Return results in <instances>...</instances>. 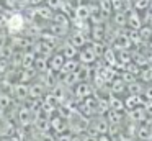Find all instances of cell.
I'll use <instances>...</instances> for the list:
<instances>
[{"label":"cell","instance_id":"cell-1","mask_svg":"<svg viewBox=\"0 0 152 141\" xmlns=\"http://www.w3.org/2000/svg\"><path fill=\"white\" fill-rule=\"evenodd\" d=\"M5 26H7V30L10 33L18 35V33H21L25 30V26H26V18H25L23 13L13 12V15H12L10 18H8V21L5 23Z\"/></svg>","mask_w":152,"mask_h":141},{"label":"cell","instance_id":"cell-2","mask_svg":"<svg viewBox=\"0 0 152 141\" xmlns=\"http://www.w3.org/2000/svg\"><path fill=\"white\" fill-rule=\"evenodd\" d=\"M93 92H95V89H93V85L90 82H79L74 87V95H75L77 102H83L85 98L92 97Z\"/></svg>","mask_w":152,"mask_h":141},{"label":"cell","instance_id":"cell-3","mask_svg":"<svg viewBox=\"0 0 152 141\" xmlns=\"http://www.w3.org/2000/svg\"><path fill=\"white\" fill-rule=\"evenodd\" d=\"M96 59H98V56L93 52V49L90 46H85L83 49L79 51V62L82 66H93Z\"/></svg>","mask_w":152,"mask_h":141},{"label":"cell","instance_id":"cell-4","mask_svg":"<svg viewBox=\"0 0 152 141\" xmlns=\"http://www.w3.org/2000/svg\"><path fill=\"white\" fill-rule=\"evenodd\" d=\"M90 126L102 136V134H108L110 131V123L106 120V117H93L90 120Z\"/></svg>","mask_w":152,"mask_h":141},{"label":"cell","instance_id":"cell-5","mask_svg":"<svg viewBox=\"0 0 152 141\" xmlns=\"http://www.w3.org/2000/svg\"><path fill=\"white\" fill-rule=\"evenodd\" d=\"M49 121H51V130H53L56 134L69 133V121L64 120V118H61L59 115H54Z\"/></svg>","mask_w":152,"mask_h":141},{"label":"cell","instance_id":"cell-6","mask_svg":"<svg viewBox=\"0 0 152 141\" xmlns=\"http://www.w3.org/2000/svg\"><path fill=\"white\" fill-rule=\"evenodd\" d=\"M12 94L17 100L20 102H26L28 97H30V84H21V82H17L15 85H12Z\"/></svg>","mask_w":152,"mask_h":141},{"label":"cell","instance_id":"cell-7","mask_svg":"<svg viewBox=\"0 0 152 141\" xmlns=\"http://www.w3.org/2000/svg\"><path fill=\"white\" fill-rule=\"evenodd\" d=\"M66 61H67V59L62 56V52H54V54L51 56L49 59H48V62H49V71H53V72H61V69L64 67Z\"/></svg>","mask_w":152,"mask_h":141},{"label":"cell","instance_id":"cell-8","mask_svg":"<svg viewBox=\"0 0 152 141\" xmlns=\"http://www.w3.org/2000/svg\"><path fill=\"white\" fill-rule=\"evenodd\" d=\"M145 103L144 95H128L124 98V108L126 110H134V108H139Z\"/></svg>","mask_w":152,"mask_h":141},{"label":"cell","instance_id":"cell-9","mask_svg":"<svg viewBox=\"0 0 152 141\" xmlns=\"http://www.w3.org/2000/svg\"><path fill=\"white\" fill-rule=\"evenodd\" d=\"M142 23H144V20L141 18V15H139V12H136V10H131V12L128 13V26L131 30H141L142 26Z\"/></svg>","mask_w":152,"mask_h":141},{"label":"cell","instance_id":"cell-10","mask_svg":"<svg viewBox=\"0 0 152 141\" xmlns=\"http://www.w3.org/2000/svg\"><path fill=\"white\" fill-rule=\"evenodd\" d=\"M145 118H147V115H145L144 108L139 107V108H134V110H128V120L131 121V123H144Z\"/></svg>","mask_w":152,"mask_h":141},{"label":"cell","instance_id":"cell-11","mask_svg":"<svg viewBox=\"0 0 152 141\" xmlns=\"http://www.w3.org/2000/svg\"><path fill=\"white\" fill-rule=\"evenodd\" d=\"M44 95H46V89H44L43 84H39V82H33V84H30V97L28 98L43 100Z\"/></svg>","mask_w":152,"mask_h":141},{"label":"cell","instance_id":"cell-12","mask_svg":"<svg viewBox=\"0 0 152 141\" xmlns=\"http://www.w3.org/2000/svg\"><path fill=\"white\" fill-rule=\"evenodd\" d=\"M69 43L72 46H75L77 49H83L85 48V44H87V38H85V35H83L82 31H74L72 35H70V38H69Z\"/></svg>","mask_w":152,"mask_h":141},{"label":"cell","instance_id":"cell-13","mask_svg":"<svg viewBox=\"0 0 152 141\" xmlns=\"http://www.w3.org/2000/svg\"><path fill=\"white\" fill-rule=\"evenodd\" d=\"M18 120H20L21 126L26 128V126H30V125L33 123L34 117H33V113H31L26 107H20V110H18Z\"/></svg>","mask_w":152,"mask_h":141},{"label":"cell","instance_id":"cell-14","mask_svg":"<svg viewBox=\"0 0 152 141\" xmlns=\"http://www.w3.org/2000/svg\"><path fill=\"white\" fill-rule=\"evenodd\" d=\"M90 7L88 5H83V3H80V5L75 7V12H74V18L79 20V21H87V20L90 18Z\"/></svg>","mask_w":152,"mask_h":141},{"label":"cell","instance_id":"cell-15","mask_svg":"<svg viewBox=\"0 0 152 141\" xmlns=\"http://www.w3.org/2000/svg\"><path fill=\"white\" fill-rule=\"evenodd\" d=\"M34 59H36V54H34L31 49L21 52V69H31L34 66Z\"/></svg>","mask_w":152,"mask_h":141},{"label":"cell","instance_id":"cell-16","mask_svg":"<svg viewBox=\"0 0 152 141\" xmlns=\"http://www.w3.org/2000/svg\"><path fill=\"white\" fill-rule=\"evenodd\" d=\"M90 35H92L93 41H103L106 38V30L103 25H92L90 26Z\"/></svg>","mask_w":152,"mask_h":141},{"label":"cell","instance_id":"cell-17","mask_svg":"<svg viewBox=\"0 0 152 141\" xmlns=\"http://www.w3.org/2000/svg\"><path fill=\"white\" fill-rule=\"evenodd\" d=\"M108 102H110V110L119 111V113H123V110H126L124 100L121 97H118V95H108Z\"/></svg>","mask_w":152,"mask_h":141},{"label":"cell","instance_id":"cell-18","mask_svg":"<svg viewBox=\"0 0 152 141\" xmlns=\"http://www.w3.org/2000/svg\"><path fill=\"white\" fill-rule=\"evenodd\" d=\"M108 85H110V95H118L119 97V95L126 90V84L121 80V77H116L115 80Z\"/></svg>","mask_w":152,"mask_h":141},{"label":"cell","instance_id":"cell-19","mask_svg":"<svg viewBox=\"0 0 152 141\" xmlns=\"http://www.w3.org/2000/svg\"><path fill=\"white\" fill-rule=\"evenodd\" d=\"M102 59L105 61L106 66L115 67V66L118 64V52H116L113 48H106V51H105V54L102 56Z\"/></svg>","mask_w":152,"mask_h":141},{"label":"cell","instance_id":"cell-20","mask_svg":"<svg viewBox=\"0 0 152 141\" xmlns=\"http://www.w3.org/2000/svg\"><path fill=\"white\" fill-rule=\"evenodd\" d=\"M80 67V62L77 61V59H69V61H66V64H64V67L61 69L59 74L62 75H67V74H72V72H77Z\"/></svg>","mask_w":152,"mask_h":141},{"label":"cell","instance_id":"cell-21","mask_svg":"<svg viewBox=\"0 0 152 141\" xmlns=\"http://www.w3.org/2000/svg\"><path fill=\"white\" fill-rule=\"evenodd\" d=\"M33 67L36 69L38 74H46V72L49 71V62H48V58H44V56H36Z\"/></svg>","mask_w":152,"mask_h":141},{"label":"cell","instance_id":"cell-22","mask_svg":"<svg viewBox=\"0 0 152 141\" xmlns=\"http://www.w3.org/2000/svg\"><path fill=\"white\" fill-rule=\"evenodd\" d=\"M61 52H62V56L67 59V61H69V59H77L79 58V49H77L75 46H72L70 43H64L62 51Z\"/></svg>","mask_w":152,"mask_h":141},{"label":"cell","instance_id":"cell-23","mask_svg":"<svg viewBox=\"0 0 152 141\" xmlns=\"http://www.w3.org/2000/svg\"><path fill=\"white\" fill-rule=\"evenodd\" d=\"M108 111H110L108 97H98V103H96V117H106Z\"/></svg>","mask_w":152,"mask_h":141},{"label":"cell","instance_id":"cell-24","mask_svg":"<svg viewBox=\"0 0 152 141\" xmlns=\"http://www.w3.org/2000/svg\"><path fill=\"white\" fill-rule=\"evenodd\" d=\"M144 89H145V85L142 84L139 79L136 82H132V84L126 85V92H128L129 95H144Z\"/></svg>","mask_w":152,"mask_h":141},{"label":"cell","instance_id":"cell-25","mask_svg":"<svg viewBox=\"0 0 152 141\" xmlns=\"http://www.w3.org/2000/svg\"><path fill=\"white\" fill-rule=\"evenodd\" d=\"M34 8H36L38 18H41V20H53L54 18V12L48 5H39V7H34Z\"/></svg>","mask_w":152,"mask_h":141},{"label":"cell","instance_id":"cell-26","mask_svg":"<svg viewBox=\"0 0 152 141\" xmlns=\"http://www.w3.org/2000/svg\"><path fill=\"white\" fill-rule=\"evenodd\" d=\"M36 69L31 67V69H23V71L20 72V79H18V82H21V84H30L31 80H33L34 77H36Z\"/></svg>","mask_w":152,"mask_h":141},{"label":"cell","instance_id":"cell-27","mask_svg":"<svg viewBox=\"0 0 152 141\" xmlns=\"http://www.w3.org/2000/svg\"><path fill=\"white\" fill-rule=\"evenodd\" d=\"M53 23L61 25V26H67V28H69V25H70L69 15H67V13H62V12H56L54 13V18H53Z\"/></svg>","mask_w":152,"mask_h":141},{"label":"cell","instance_id":"cell-28","mask_svg":"<svg viewBox=\"0 0 152 141\" xmlns=\"http://www.w3.org/2000/svg\"><path fill=\"white\" fill-rule=\"evenodd\" d=\"M113 23H115L118 28H123L124 25H128V13H126V12L113 13Z\"/></svg>","mask_w":152,"mask_h":141},{"label":"cell","instance_id":"cell-29","mask_svg":"<svg viewBox=\"0 0 152 141\" xmlns=\"http://www.w3.org/2000/svg\"><path fill=\"white\" fill-rule=\"evenodd\" d=\"M137 79L142 82V84H152V67L151 66L141 69V74H139Z\"/></svg>","mask_w":152,"mask_h":141},{"label":"cell","instance_id":"cell-30","mask_svg":"<svg viewBox=\"0 0 152 141\" xmlns=\"http://www.w3.org/2000/svg\"><path fill=\"white\" fill-rule=\"evenodd\" d=\"M49 30H51V35H54L56 38L67 35V31H69V28H67V26H61V25H56V23H53V25L49 26Z\"/></svg>","mask_w":152,"mask_h":141},{"label":"cell","instance_id":"cell-31","mask_svg":"<svg viewBox=\"0 0 152 141\" xmlns=\"http://www.w3.org/2000/svg\"><path fill=\"white\" fill-rule=\"evenodd\" d=\"M90 48L93 49V52H95V54L98 56V58H102V56L105 54V51H106V48H108V46H106L103 41H93Z\"/></svg>","mask_w":152,"mask_h":141},{"label":"cell","instance_id":"cell-32","mask_svg":"<svg viewBox=\"0 0 152 141\" xmlns=\"http://www.w3.org/2000/svg\"><path fill=\"white\" fill-rule=\"evenodd\" d=\"M139 35H141V38H142L144 43H151V39H152V26L144 25L141 30H139Z\"/></svg>","mask_w":152,"mask_h":141},{"label":"cell","instance_id":"cell-33","mask_svg":"<svg viewBox=\"0 0 152 141\" xmlns=\"http://www.w3.org/2000/svg\"><path fill=\"white\" fill-rule=\"evenodd\" d=\"M128 38L131 39L132 46H137V44H144V41H142L141 35H139L137 30H129L128 31Z\"/></svg>","mask_w":152,"mask_h":141},{"label":"cell","instance_id":"cell-34","mask_svg":"<svg viewBox=\"0 0 152 141\" xmlns=\"http://www.w3.org/2000/svg\"><path fill=\"white\" fill-rule=\"evenodd\" d=\"M10 105H12V97L7 92H0V108L2 110H7Z\"/></svg>","mask_w":152,"mask_h":141},{"label":"cell","instance_id":"cell-35","mask_svg":"<svg viewBox=\"0 0 152 141\" xmlns=\"http://www.w3.org/2000/svg\"><path fill=\"white\" fill-rule=\"evenodd\" d=\"M64 3H66L64 0H46V5L49 7L54 13L61 12V10H62V7H64Z\"/></svg>","mask_w":152,"mask_h":141},{"label":"cell","instance_id":"cell-36","mask_svg":"<svg viewBox=\"0 0 152 141\" xmlns=\"http://www.w3.org/2000/svg\"><path fill=\"white\" fill-rule=\"evenodd\" d=\"M149 5H151V0H134V10H136V12L147 10Z\"/></svg>","mask_w":152,"mask_h":141},{"label":"cell","instance_id":"cell-37","mask_svg":"<svg viewBox=\"0 0 152 141\" xmlns=\"http://www.w3.org/2000/svg\"><path fill=\"white\" fill-rule=\"evenodd\" d=\"M113 12H124V0H110Z\"/></svg>","mask_w":152,"mask_h":141},{"label":"cell","instance_id":"cell-38","mask_svg":"<svg viewBox=\"0 0 152 141\" xmlns=\"http://www.w3.org/2000/svg\"><path fill=\"white\" fill-rule=\"evenodd\" d=\"M126 71L131 72V74H134L136 77H139V74H141V67H139V66H136L134 62H129V64L126 66Z\"/></svg>","mask_w":152,"mask_h":141},{"label":"cell","instance_id":"cell-39","mask_svg":"<svg viewBox=\"0 0 152 141\" xmlns=\"http://www.w3.org/2000/svg\"><path fill=\"white\" fill-rule=\"evenodd\" d=\"M4 7H7L8 10H17L20 8V3H18V0H4Z\"/></svg>","mask_w":152,"mask_h":141},{"label":"cell","instance_id":"cell-40","mask_svg":"<svg viewBox=\"0 0 152 141\" xmlns=\"http://www.w3.org/2000/svg\"><path fill=\"white\" fill-rule=\"evenodd\" d=\"M142 108H144L147 117H152V100H145V103L142 105Z\"/></svg>","mask_w":152,"mask_h":141},{"label":"cell","instance_id":"cell-41","mask_svg":"<svg viewBox=\"0 0 152 141\" xmlns=\"http://www.w3.org/2000/svg\"><path fill=\"white\" fill-rule=\"evenodd\" d=\"M144 98L145 100H152V84H147L144 89Z\"/></svg>","mask_w":152,"mask_h":141},{"label":"cell","instance_id":"cell-42","mask_svg":"<svg viewBox=\"0 0 152 141\" xmlns=\"http://www.w3.org/2000/svg\"><path fill=\"white\" fill-rule=\"evenodd\" d=\"M8 66H10V61L0 59V74H5V72L8 71Z\"/></svg>","mask_w":152,"mask_h":141},{"label":"cell","instance_id":"cell-43","mask_svg":"<svg viewBox=\"0 0 152 141\" xmlns=\"http://www.w3.org/2000/svg\"><path fill=\"white\" fill-rule=\"evenodd\" d=\"M56 141H72V134L70 133H64V134H57Z\"/></svg>","mask_w":152,"mask_h":141},{"label":"cell","instance_id":"cell-44","mask_svg":"<svg viewBox=\"0 0 152 141\" xmlns=\"http://www.w3.org/2000/svg\"><path fill=\"white\" fill-rule=\"evenodd\" d=\"M46 0H30V5L31 7H39V5H44Z\"/></svg>","mask_w":152,"mask_h":141},{"label":"cell","instance_id":"cell-45","mask_svg":"<svg viewBox=\"0 0 152 141\" xmlns=\"http://www.w3.org/2000/svg\"><path fill=\"white\" fill-rule=\"evenodd\" d=\"M98 141H111V138L108 134H102V136H98Z\"/></svg>","mask_w":152,"mask_h":141},{"label":"cell","instance_id":"cell-46","mask_svg":"<svg viewBox=\"0 0 152 141\" xmlns=\"http://www.w3.org/2000/svg\"><path fill=\"white\" fill-rule=\"evenodd\" d=\"M72 141H83L82 136H77V134H72Z\"/></svg>","mask_w":152,"mask_h":141},{"label":"cell","instance_id":"cell-47","mask_svg":"<svg viewBox=\"0 0 152 141\" xmlns=\"http://www.w3.org/2000/svg\"><path fill=\"white\" fill-rule=\"evenodd\" d=\"M4 8H5V7H4V3L0 2V15H2V13H4Z\"/></svg>","mask_w":152,"mask_h":141},{"label":"cell","instance_id":"cell-48","mask_svg":"<svg viewBox=\"0 0 152 141\" xmlns=\"http://www.w3.org/2000/svg\"><path fill=\"white\" fill-rule=\"evenodd\" d=\"M147 48H149V49H151V51H152V39H151V43H149V44H147Z\"/></svg>","mask_w":152,"mask_h":141},{"label":"cell","instance_id":"cell-49","mask_svg":"<svg viewBox=\"0 0 152 141\" xmlns=\"http://www.w3.org/2000/svg\"><path fill=\"white\" fill-rule=\"evenodd\" d=\"M149 12L152 13V0H151V5H149Z\"/></svg>","mask_w":152,"mask_h":141},{"label":"cell","instance_id":"cell-50","mask_svg":"<svg viewBox=\"0 0 152 141\" xmlns=\"http://www.w3.org/2000/svg\"><path fill=\"white\" fill-rule=\"evenodd\" d=\"M2 115H4V110H2V108H0V117H2Z\"/></svg>","mask_w":152,"mask_h":141},{"label":"cell","instance_id":"cell-51","mask_svg":"<svg viewBox=\"0 0 152 141\" xmlns=\"http://www.w3.org/2000/svg\"><path fill=\"white\" fill-rule=\"evenodd\" d=\"M136 141H141V140H136Z\"/></svg>","mask_w":152,"mask_h":141},{"label":"cell","instance_id":"cell-52","mask_svg":"<svg viewBox=\"0 0 152 141\" xmlns=\"http://www.w3.org/2000/svg\"><path fill=\"white\" fill-rule=\"evenodd\" d=\"M2 2H4V0H2Z\"/></svg>","mask_w":152,"mask_h":141}]
</instances>
